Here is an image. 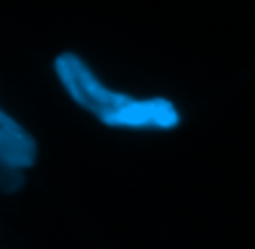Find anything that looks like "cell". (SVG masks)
I'll return each instance as SVG.
<instances>
[{"label":"cell","instance_id":"6da1fadb","mask_svg":"<svg viewBox=\"0 0 255 249\" xmlns=\"http://www.w3.org/2000/svg\"><path fill=\"white\" fill-rule=\"evenodd\" d=\"M54 70L72 101L110 128L170 130L181 121L172 101L163 97L139 99L110 88L74 52H63L54 61Z\"/></svg>","mask_w":255,"mask_h":249},{"label":"cell","instance_id":"7a4b0ae2","mask_svg":"<svg viewBox=\"0 0 255 249\" xmlns=\"http://www.w3.org/2000/svg\"><path fill=\"white\" fill-rule=\"evenodd\" d=\"M38 160V144L25 126L0 108V191L16 193L22 173Z\"/></svg>","mask_w":255,"mask_h":249}]
</instances>
